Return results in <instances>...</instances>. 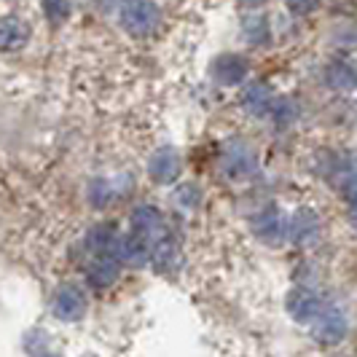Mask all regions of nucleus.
<instances>
[{"label":"nucleus","instance_id":"nucleus-1","mask_svg":"<svg viewBox=\"0 0 357 357\" xmlns=\"http://www.w3.org/2000/svg\"><path fill=\"white\" fill-rule=\"evenodd\" d=\"M161 8L153 0H129L121 8V27L129 36L148 38L159 30Z\"/></svg>","mask_w":357,"mask_h":357},{"label":"nucleus","instance_id":"nucleus-2","mask_svg":"<svg viewBox=\"0 0 357 357\" xmlns=\"http://www.w3.org/2000/svg\"><path fill=\"white\" fill-rule=\"evenodd\" d=\"M347 331H349V320L347 314L336 309V306H328L322 309V314L312 322V336L322 347H336L347 339Z\"/></svg>","mask_w":357,"mask_h":357},{"label":"nucleus","instance_id":"nucleus-3","mask_svg":"<svg viewBox=\"0 0 357 357\" xmlns=\"http://www.w3.org/2000/svg\"><path fill=\"white\" fill-rule=\"evenodd\" d=\"M285 309L296 322L309 325V322H314L320 317L325 306H322V298L314 290H309V287H293L285 298Z\"/></svg>","mask_w":357,"mask_h":357},{"label":"nucleus","instance_id":"nucleus-4","mask_svg":"<svg viewBox=\"0 0 357 357\" xmlns=\"http://www.w3.org/2000/svg\"><path fill=\"white\" fill-rule=\"evenodd\" d=\"M52 312L56 320L78 322L86 314V293L78 285H62L54 293Z\"/></svg>","mask_w":357,"mask_h":357},{"label":"nucleus","instance_id":"nucleus-5","mask_svg":"<svg viewBox=\"0 0 357 357\" xmlns=\"http://www.w3.org/2000/svg\"><path fill=\"white\" fill-rule=\"evenodd\" d=\"M252 234L266 245H282L287 239V218L280 207H266L252 218Z\"/></svg>","mask_w":357,"mask_h":357},{"label":"nucleus","instance_id":"nucleus-6","mask_svg":"<svg viewBox=\"0 0 357 357\" xmlns=\"http://www.w3.org/2000/svg\"><path fill=\"white\" fill-rule=\"evenodd\" d=\"M258 161L245 143H231L223 148V172L231 180H248L255 175Z\"/></svg>","mask_w":357,"mask_h":357},{"label":"nucleus","instance_id":"nucleus-7","mask_svg":"<svg viewBox=\"0 0 357 357\" xmlns=\"http://www.w3.org/2000/svg\"><path fill=\"white\" fill-rule=\"evenodd\" d=\"M129 226H132L135 234H140V236L151 239V242H156V239H161V236L167 234L164 215H161V210L153 207V204H140V207H135V213L129 215Z\"/></svg>","mask_w":357,"mask_h":357},{"label":"nucleus","instance_id":"nucleus-8","mask_svg":"<svg viewBox=\"0 0 357 357\" xmlns=\"http://www.w3.org/2000/svg\"><path fill=\"white\" fill-rule=\"evenodd\" d=\"M248 70L250 68H248L245 56H239V54H220L213 62V68H210V75H213L215 84H220V86H236V84H242L248 78Z\"/></svg>","mask_w":357,"mask_h":357},{"label":"nucleus","instance_id":"nucleus-9","mask_svg":"<svg viewBox=\"0 0 357 357\" xmlns=\"http://www.w3.org/2000/svg\"><path fill=\"white\" fill-rule=\"evenodd\" d=\"M180 169H183V164H180L178 151L169 148V145L153 151L151 159H148V175L156 180V183H164V185L175 183L180 178Z\"/></svg>","mask_w":357,"mask_h":357},{"label":"nucleus","instance_id":"nucleus-10","mask_svg":"<svg viewBox=\"0 0 357 357\" xmlns=\"http://www.w3.org/2000/svg\"><path fill=\"white\" fill-rule=\"evenodd\" d=\"M151 248H153V242H151V239H145V236L132 231V234H126V236L119 239L116 258L121 261V266L140 268L151 261Z\"/></svg>","mask_w":357,"mask_h":357},{"label":"nucleus","instance_id":"nucleus-11","mask_svg":"<svg viewBox=\"0 0 357 357\" xmlns=\"http://www.w3.org/2000/svg\"><path fill=\"white\" fill-rule=\"evenodd\" d=\"M121 277V261L116 255H91L89 266H86V282L97 290L116 285Z\"/></svg>","mask_w":357,"mask_h":357},{"label":"nucleus","instance_id":"nucleus-12","mask_svg":"<svg viewBox=\"0 0 357 357\" xmlns=\"http://www.w3.org/2000/svg\"><path fill=\"white\" fill-rule=\"evenodd\" d=\"M317 236H320V218H317V213L309 210V207L296 210L293 218L287 220V239L296 242V245H309Z\"/></svg>","mask_w":357,"mask_h":357},{"label":"nucleus","instance_id":"nucleus-13","mask_svg":"<svg viewBox=\"0 0 357 357\" xmlns=\"http://www.w3.org/2000/svg\"><path fill=\"white\" fill-rule=\"evenodd\" d=\"M33 36L30 22L22 17H0V52H19Z\"/></svg>","mask_w":357,"mask_h":357},{"label":"nucleus","instance_id":"nucleus-14","mask_svg":"<svg viewBox=\"0 0 357 357\" xmlns=\"http://www.w3.org/2000/svg\"><path fill=\"white\" fill-rule=\"evenodd\" d=\"M151 264H153V268L159 274H175L180 268L183 252H180V245L169 234H164L161 239L153 242V248H151Z\"/></svg>","mask_w":357,"mask_h":357},{"label":"nucleus","instance_id":"nucleus-15","mask_svg":"<svg viewBox=\"0 0 357 357\" xmlns=\"http://www.w3.org/2000/svg\"><path fill=\"white\" fill-rule=\"evenodd\" d=\"M325 84L336 91L357 89V65L352 59H333L325 68Z\"/></svg>","mask_w":357,"mask_h":357},{"label":"nucleus","instance_id":"nucleus-16","mask_svg":"<svg viewBox=\"0 0 357 357\" xmlns=\"http://www.w3.org/2000/svg\"><path fill=\"white\" fill-rule=\"evenodd\" d=\"M274 105V94L266 84H250L248 89L242 91V107L250 113V116H266Z\"/></svg>","mask_w":357,"mask_h":357},{"label":"nucleus","instance_id":"nucleus-17","mask_svg":"<svg viewBox=\"0 0 357 357\" xmlns=\"http://www.w3.org/2000/svg\"><path fill=\"white\" fill-rule=\"evenodd\" d=\"M119 234L110 223H102V226H94L91 234L86 236V245H89L91 255H116L119 250Z\"/></svg>","mask_w":357,"mask_h":357},{"label":"nucleus","instance_id":"nucleus-18","mask_svg":"<svg viewBox=\"0 0 357 357\" xmlns=\"http://www.w3.org/2000/svg\"><path fill=\"white\" fill-rule=\"evenodd\" d=\"M242 36L252 46H266L271 40V24L264 14H248L242 17Z\"/></svg>","mask_w":357,"mask_h":357},{"label":"nucleus","instance_id":"nucleus-19","mask_svg":"<svg viewBox=\"0 0 357 357\" xmlns=\"http://www.w3.org/2000/svg\"><path fill=\"white\" fill-rule=\"evenodd\" d=\"M119 185L113 183V180H105V178H97L89 183V191H86V197H89L91 207H97V210H105L110 207L116 199H119Z\"/></svg>","mask_w":357,"mask_h":357},{"label":"nucleus","instance_id":"nucleus-20","mask_svg":"<svg viewBox=\"0 0 357 357\" xmlns=\"http://www.w3.org/2000/svg\"><path fill=\"white\" fill-rule=\"evenodd\" d=\"M268 116H271L277 129H290L298 121V102L293 97H277L271 110H268Z\"/></svg>","mask_w":357,"mask_h":357},{"label":"nucleus","instance_id":"nucleus-21","mask_svg":"<svg viewBox=\"0 0 357 357\" xmlns=\"http://www.w3.org/2000/svg\"><path fill=\"white\" fill-rule=\"evenodd\" d=\"M73 11V3L70 0H43V14L52 24H59L65 19L70 17Z\"/></svg>","mask_w":357,"mask_h":357},{"label":"nucleus","instance_id":"nucleus-22","mask_svg":"<svg viewBox=\"0 0 357 357\" xmlns=\"http://www.w3.org/2000/svg\"><path fill=\"white\" fill-rule=\"evenodd\" d=\"M175 199H178L180 207L194 210V207H199V202H202V191H199L197 183H185V185H180L178 191H175Z\"/></svg>","mask_w":357,"mask_h":357},{"label":"nucleus","instance_id":"nucleus-23","mask_svg":"<svg viewBox=\"0 0 357 357\" xmlns=\"http://www.w3.org/2000/svg\"><path fill=\"white\" fill-rule=\"evenodd\" d=\"M287 8L296 14V17H306L317 8V0H287Z\"/></svg>","mask_w":357,"mask_h":357},{"label":"nucleus","instance_id":"nucleus-24","mask_svg":"<svg viewBox=\"0 0 357 357\" xmlns=\"http://www.w3.org/2000/svg\"><path fill=\"white\" fill-rule=\"evenodd\" d=\"M349 220L357 226V194L355 197H349Z\"/></svg>","mask_w":357,"mask_h":357},{"label":"nucleus","instance_id":"nucleus-25","mask_svg":"<svg viewBox=\"0 0 357 357\" xmlns=\"http://www.w3.org/2000/svg\"><path fill=\"white\" fill-rule=\"evenodd\" d=\"M239 3H248V6H258V3H264V0H239Z\"/></svg>","mask_w":357,"mask_h":357},{"label":"nucleus","instance_id":"nucleus-26","mask_svg":"<svg viewBox=\"0 0 357 357\" xmlns=\"http://www.w3.org/2000/svg\"><path fill=\"white\" fill-rule=\"evenodd\" d=\"M40 357H56V355H40Z\"/></svg>","mask_w":357,"mask_h":357},{"label":"nucleus","instance_id":"nucleus-27","mask_svg":"<svg viewBox=\"0 0 357 357\" xmlns=\"http://www.w3.org/2000/svg\"><path fill=\"white\" fill-rule=\"evenodd\" d=\"M355 169H357V156H355Z\"/></svg>","mask_w":357,"mask_h":357},{"label":"nucleus","instance_id":"nucleus-28","mask_svg":"<svg viewBox=\"0 0 357 357\" xmlns=\"http://www.w3.org/2000/svg\"><path fill=\"white\" fill-rule=\"evenodd\" d=\"M126 3H129V0H126Z\"/></svg>","mask_w":357,"mask_h":357},{"label":"nucleus","instance_id":"nucleus-29","mask_svg":"<svg viewBox=\"0 0 357 357\" xmlns=\"http://www.w3.org/2000/svg\"><path fill=\"white\" fill-rule=\"evenodd\" d=\"M89 357H91V355H89Z\"/></svg>","mask_w":357,"mask_h":357}]
</instances>
